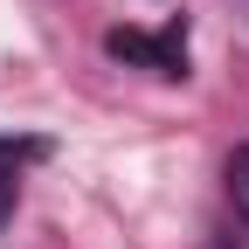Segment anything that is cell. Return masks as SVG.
<instances>
[{"mask_svg":"<svg viewBox=\"0 0 249 249\" xmlns=\"http://www.w3.org/2000/svg\"><path fill=\"white\" fill-rule=\"evenodd\" d=\"M104 49L118 62H139V70H160V76H180L187 70V42L180 35H139V28H111Z\"/></svg>","mask_w":249,"mask_h":249,"instance_id":"6da1fadb","label":"cell"},{"mask_svg":"<svg viewBox=\"0 0 249 249\" xmlns=\"http://www.w3.org/2000/svg\"><path fill=\"white\" fill-rule=\"evenodd\" d=\"M35 139H0V222H7V208H14V187H21V160H35Z\"/></svg>","mask_w":249,"mask_h":249,"instance_id":"7a4b0ae2","label":"cell"},{"mask_svg":"<svg viewBox=\"0 0 249 249\" xmlns=\"http://www.w3.org/2000/svg\"><path fill=\"white\" fill-rule=\"evenodd\" d=\"M229 201H235L242 229H249V145H235V152H229Z\"/></svg>","mask_w":249,"mask_h":249,"instance_id":"3957f363","label":"cell"},{"mask_svg":"<svg viewBox=\"0 0 249 249\" xmlns=\"http://www.w3.org/2000/svg\"><path fill=\"white\" fill-rule=\"evenodd\" d=\"M201 249H235V242H229V235H208V242H201Z\"/></svg>","mask_w":249,"mask_h":249,"instance_id":"277c9868","label":"cell"}]
</instances>
